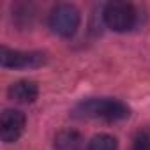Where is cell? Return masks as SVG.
<instances>
[{"label": "cell", "instance_id": "3957f363", "mask_svg": "<svg viewBox=\"0 0 150 150\" xmlns=\"http://www.w3.org/2000/svg\"><path fill=\"white\" fill-rule=\"evenodd\" d=\"M136 9L127 2H111L104 7V23L115 32H127L136 25Z\"/></svg>", "mask_w": 150, "mask_h": 150}, {"label": "cell", "instance_id": "52a82bcc", "mask_svg": "<svg viewBox=\"0 0 150 150\" xmlns=\"http://www.w3.org/2000/svg\"><path fill=\"white\" fill-rule=\"evenodd\" d=\"M55 150H81L83 138L74 129H64L55 136Z\"/></svg>", "mask_w": 150, "mask_h": 150}, {"label": "cell", "instance_id": "6da1fadb", "mask_svg": "<svg viewBox=\"0 0 150 150\" xmlns=\"http://www.w3.org/2000/svg\"><path fill=\"white\" fill-rule=\"evenodd\" d=\"M74 115L80 118H99L117 122L129 117V108L117 99H88L74 108Z\"/></svg>", "mask_w": 150, "mask_h": 150}, {"label": "cell", "instance_id": "7a4b0ae2", "mask_svg": "<svg viewBox=\"0 0 150 150\" xmlns=\"http://www.w3.org/2000/svg\"><path fill=\"white\" fill-rule=\"evenodd\" d=\"M50 28L60 37H71L80 27V11L71 4H60L50 13Z\"/></svg>", "mask_w": 150, "mask_h": 150}, {"label": "cell", "instance_id": "277c9868", "mask_svg": "<svg viewBox=\"0 0 150 150\" xmlns=\"http://www.w3.org/2000/svg\"><path fill=\"white\" fill-rule=\"evenodd\" d=\"M44 53L39 51H14L9 48L0 50V64L7 69H25V67H37L44 64Z\"/></svg>", "mask_w": 150, "mask_h": 150}, {"label": "cell", "instance_id": "9c48e42d", "mask_svg": "<svg viewBox=\"0 0 150 150\" xmlns=\"http://www.w3.org/2000/svg\"><path fill=\"white\" fill-rule=\"evenodd\" d=\"M131 150H150V129H141L136 132Z\"/></svg>", "mask_w": 150, "mask_h": 150}, {"label": "cell", "instance_id": "ba28073f", "mask_svg": "<svg viewBox=\"0 0 150 150\" xmlns=\"http://www.w3.org/2000/svg\"><path fill=\"white\" fill-rule=\"evenodd\" d=\"M87 150H118V143L110 134H99V136L92 138Z\"/></svg>", "mask_w": 150, "mask_h": 150}, {"label": "cell", "instance_id": "8992f818", "mask_svg": "<svg viewBox=\"0 0 150 150\" xmlns=\"http://www.w3.org/2000/svg\"><path fill=\"white\" fill-rule=\"evenodd\" d=\"M37 96H39L37 83L30 81V80H21V81H16L9 87V97L16 103H21V104L34 103L37 99Z\"/></svg>", "mask_w": 150, "mask_h": 150}, {"label": "cell", "instance_id": "5b68a950", "mask_svg": "<svg viewBox=\"0 0 150 150\" xmlns=\"http://www.w3.org/2000/svg\"><path fill=\"white\" fill-rule=\"evenodd\" d=\"M25 129V115L18 110H6L0 117V136L6 143L16 141Z\"/></svg>", "mask_w": 150, "mask_h": 150}]
</instances>
